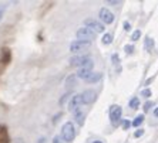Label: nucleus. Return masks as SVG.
<instances>
[{
	"label": "nucleus",
	"instance_id": "8",
	"mask_svg": "<svg viewBox=\"0 0 158 143\" xmlns=\"http://www.w3.org/2000/svg\"><path fill=\"white\" fill-rule=\"evenodd\" d=\"M100 20H101L104 24H111V23L114 21V14H113L108 9L103 7L100 10Z\"/></svg>",
	"mask_w": 158,
	"mask_h": 143
},
{
	"label": "nucleus",
	"instance_id": "15",
	"mask_svg": "<svg viewBox=\"0 0 158 143\" xmlns=\"http://www.w3.org/2000/svg\"><path fill=\"white\" fill-rule=\"evenodd\" d=\"M101 41H103V44H111L113 43V36H111L110 33H106L103 36V38H101Z\"/></svg>",
	"mask_w": 158,
	"mask_h": 143
},
{
	"label": "nucleus",
	"instance_id": "9",
	"mask_svg": "<svg viewBox=\"0 0 158 143\" xmlns=\"http://www.w3.org/2000/svg\"><path fill=\"white\" fill-rule=\"evenodd\" d=\"M93 72V63L88 64V65L85 67H81V68H78L77 70V74H76V77L81 78V79H87L88 77H90V74Z\"/></svg>",
	"mask_w": 158,
	"mask_h": 143
},
{
	"label": "nucleus",
	"instance_id": "3",
	"mask_svg": "<svg viewBox=\"0 0 158 143\" xmlns=\"http://www.w3.org/2000/svg\"><path fill=\"white\" fill-rule=\"evenodd\" d=\"M91 63H93V60L90 58L88 55H74V57L70 58V65L78 67V68L85 67V65H88V64H91Z\"/></svg>",
	"mask_w": 158,
	"mask_h": 143
},
{
	"label": "nucleus",
	"instance_id": "22",
	"mask_svg": "<svg viewBox=\"0 0 158 143\" xmlns=\"http://www.w3.org/2000/svg\"><path fill=\"white\" fill-rule=\"evenodd\" d=\"M130 126H131V122H130V121H124V122H123V129H128Z\"/></svg>",
	"mask_w": 158,
	"mask_h": 143
},
{
	"label": "nucleus",
	"instance_id": "10",
	"mask_svg": "<svg viewBox=\"0 0 158 143\" xmlns=\"http://www.w3.org/2000/svg\"><path fill=\"white\" fill-rule=\"evenodd\" d=\"M81 96H83L84 103H91L93 101L96 99V92L93 91V89H87V91H84L81 94Z\"/></svg>",
	"mask_w": 158,
	"mask_h": 143
},
{
	"label": "nucleus",
	"instance_id": "29",
	"mask_svg": "<svg viewBox=\"0 0 158 143\" xmlns=\"http://www.w3.org/2000/svg\"><path fill=\"white\" fill-rule=\"evenodd\" d=\"M93 143H101V142H100V140H96V142H93Z\"/></svg>",
	"mask_w": 158,
	"mask_h": 143
},
{
	"label": "nucleus",
	"instance_id": "25",
	"mask_svg": "<svg viewBox=\"0 0 158 143\" xmlns=\"http://www.w3.org/2000/svg\"><path fill=\"white\" fill-rule=\"evenodd\" d=\"M124 30H125V31L131 30V26H130V23H128V21H124Z\"/></svg>",
	"mask_w": 158,
	"mask_h": 143
},
{
	"label": "nucleus",
	"instance_id": "5",
	"mask_svg": "<svg viewBox=\"0 0 158 143\" xmlns=\"http://www.w3.org/2000/svg\"><path fill=\"white\" fill-rule=\"evenodd\" d=\"M91 47V43H87V41H80V40H76L73 41L70 44V51L77 54V52H81V51H85L88 48Z\"/></svg>",
	"mask_w": 158,
	"mask_h": 143
},
{
	"label": "nucleus",
	"instance_id": "24",
	"mask_svg": "<svg viewBox=\"0 0 158 143\" xmlns=\"http://www.w3.org/2000/svg\"><path fill=\"white\" fill-rule=\"evenodd\" d=\"M53 143H64V142H63V139L60 137V136H54V139H53Z\"/></svg>",
	"mask_w": 158,
	"mask_h": 143
},
{
	"label": "nucleus",
	"instance_id": "4",
	"mask_svg": "<svg viewBox=\"0 0 158 143\" xmlns=\"http://www.w3.org/2000/svg\"><path fill=\"white\" fill-rule=\"evenodd\" d=\"M76 36H77V40H80V41H87V43H91V41L94 40L96 34L93 33V31H91L90 29H87V27H81V29H78V30H77Z\"/></svg>",
	"mask_w": 158,
	"mask_h": 143
},
{
	"label": "nucleus",
	"instance_id": "2",
	"mask_svg": "<svg viewBox=\"0 0 158 143\" xmlns=\"http://www.w3.org/2000/svg\"><path fill=\"white\" fill-rule=\"evenodd\" d=\"M84 26L87 27V29L91 30L94 34L96 33H104V30H106V27H104L103 23L98 21V20H96V18H85Z\"/></svg>",
	"mask_w": 158,
	"mask_h": 143
},
{
	"label": "nucleus",
	"instance_id": "11",
	"mask_svg": "<svg viewBox=\"0 0 158 143\" xmlns=\"http://www.w3.org/2000/svg\"><path fill=\"white\" fill-rule=\"evenodd\" d=\"M100 79H101V72H91L90 77H88L85 81H87L88 84H96V82H98Z\"/></svg>",
	"mask_w": 158,
	"mask_h": 143
},
{
	"label": "nucleus",
	"instance_id": "20",
	"mask_svg": "<svg viewBox=\"0 0 158 143\" xmlns=\"http://www.w3.org/2000/svg\"><path fill=\"white\" fill-rule=\"evenodd\" d=\"M125 52H127V54H132V51H134V47H132V45H125Z\"/></svg>",
	"mask_w": 158,
	"mask_h": 143
},
{
	"label": "nucleus",
	"instance_id": "27",
	"mask_svg": "<svg viewBox=\"0 0 158 143\" xmlns=\"http://www.w3.org/2000/svg\"><path fill=\"white\" fill-rule=\"evenodd\" d=\"M3 13H4V6H0V21L3 18Z\"/></svg>",
	"mask_w": 158,
	"mask_h": 143
},
{
	"label": "nucleus",
	"instance_id": "19",
	"mask_svg": "<svg viewBox=\"0 0 158 143\" xmlns=\"http://www.w3.org/2000/svg\"><path fill=\"white\" fill-rule=\"evenodd\" d=\"M141 95H143L144 96V98H150V96L151 95H152V94H151V89H144V91L143 92H141Z\"/></svg>",
	"mask_w": 158,
	"mask_h": 143
},
{
	"label": "nucleus",
	"instance_id": "21",
	"mask_svg": "<svg viewBox=\"0 0 158 143\" xmlns=\"http://www.w3.org/2000/svg\"><path fill=\"white\" fill-rule=\"evenodd\" d=\"M151 106H152V103H151L150 101H148V102H145V105H144V110H145V112H148Z\"/></svg>",
	"mask_w": 158,
	"mask_h": 143
},
{
	"label": "nucleus",
	"instance_id": "6",
	"mask_svg": "<svg viewBox=\"0 0 158 143\" xmlns=\"http://www.w3.org/2000/svg\"><path fill=\"white\" fill-rule=\"evenodd\" d=\"M84 105V101H83V96L81 94H77V95H74L73 98L70 99V102H69V110L70 112H76V110L80 109V106Z\"/></svg>",
	"mask_w": 158,
	"mask_h": 143
},
{
	"label": "nucleus",
	"instance_id": "13",
	"mask_svg": "<svg viewBox=\"0 0 158 143\" xmlns=\"http://www.w3.org/2000/svg\"><path fill=\"white\" fill-rule=\"evenodd\" d=\"M144 45H145V50H147V51L150 52L151 50L154 48V40H152V38H151L150 36L145 37V43H144Z\"/></svg>",
	"mask_w": 158,
	"mask_h": 143
},
{
	"label": "nucleus",
	"instance_id": "16",
	"mask_svg": "<svg viewBox=\"0 0 158 143\" xmlns=\"http://www.w3.org/2000/svg\"><path fill=\"white\" fill-rule=\"evenodd\" d=\"M143 122H144V115H138V116H137L135 119H134L132 125L135 126V128H138V126H140L141 123H143Z\"/></svg>",
	"mask_w": 158,
	"mask_h": 143
},
{
	"label": "nucleus",
	"instance_id": "14",
	"mask_svg": "<svg viewBox=\"0 0 158 143\" xmlns=\"http://www.w3.org/2000/svg\"><path fill=\"white\" fill-rule=\"evenodd\" d=\"M76 75H71V77H69L67 78V81H66V87L67 88H73L74 85H76Z\"/></svg>",
	"mask_w": 158,
	"mask_h": 143
},
{
	"label": "nucleus",
	"instance_id": "12",
	"mask_svg": "<svg viewBox=\"0 0 158 143\" xmlns=\"http://www.w3.org/2000/svg\"><path fill=\"white\" fill-rule=\"evenodd\" d=\"M74 116H76V122H77L80 126H83V123H84V118H85V115L81 112V110H76L74 112Z\"/></svg>",
	"mask_w": 158,
	"mask_h": 143
},
{
	"label": "nucleus",
	"instance_id": "23",
	"mask_svg": "<svg viewBox=\"0 0 158 143\" xmlns=\"http://www.w3.org/2000/svg\"><path fill=\"white\" fill-rule=\"evenodd\" d=\"M143 135H144L143 129H138V130H135V133H134V136H135V137H140V136H143Z\"/></svg>",
	"mask_w": 158,
	"mask_h": 143
},
{
	"label": "nucleus",
	"instance_id": "1",
	"mask_svg": "<svg viewBox=\"0 0 158 143\" xmlns=\"http://www.w3.org/2000/svg\"><path fill=\"white\" fill-rule=\"evenodd\" d=\"M63 139V142H71V140H74V137H76V129H74V125L73 122H66L64 125H63L61 128V136H60Z\"/></svg>",
	"mask_w": 158,
	"mask_h": 143
},
{
	"label": "nucleus",
	"instance_id": "7",
	"mask_svg": "<svg viewBox=\"0 0 158 143\" xmlns=\"http://www.w3.org/2000/svg\"><path fill=\"white\" fill-rule=\"evenodd\" d=\"M121 115H123V109H121V106H111V109H110V119H111V123L113 125H117L118 123V121H120V118H121Z\"/></svg>",
	"mask_w": 158,
	"mask_h": 143
},
{
	"label": "nucleus",
	"instance_id": "18",
	"mask_svg": "<svg viewBox=\"0 0 158 143\" xmlns=\"http://www.w3.org/2000/svg\"><path fill=\"white\" fill-rule=\"evenodd\" d=\"M140 37H141V31H140V30H135V31L132 33V36H131V40L132 41H137Z\"/></svg>",
	"mask_w": 158,
	"mask_h": 143
},
{
	"label": "nucleus",
	"instance_id": "17",
	"mask_svg": "<svg viewBox=\"0 0 158 143\" xmlns=\"http://www.w3.org/2000/svg\"><path fill=\"white\" fill-rule=\"evenodd\" d=\"M130 106H131L132 109H137V108L140 106V99H138V98H132L131 101H130Z\"/></svg>",
	"mask_w": 158,
	"mask_h": 143
},
{
	"label": "nucleus",
	"instance_id": "26",
	"mask_svg": "<svg viewBox=\"0 0 158 143\" xmlns=\"http://www.w3.org/2000/svg\"><path fill=\"white\" fill-rule=\"evenodd\" d=\"M118 60H120V58H118V54H113V63L118 64Z\"/></svg>",
	"mask_w": 158,
	"mask_h": 143
},
{
	"label": "nucleus",
	"instance_id": "28",
	"mask_svg": "<svg viewBox=\"0 0 158 143\" xmlns=\"http://www.w3.org/2000/svg\"><path fill=\"white\" fill-rule=\"evenodd\" d=\"M154 115L158 118V108H155V110H154Z\"/></svg>",
	"mask_w": 158,
	"mask_h": 143
}]
</instances>
